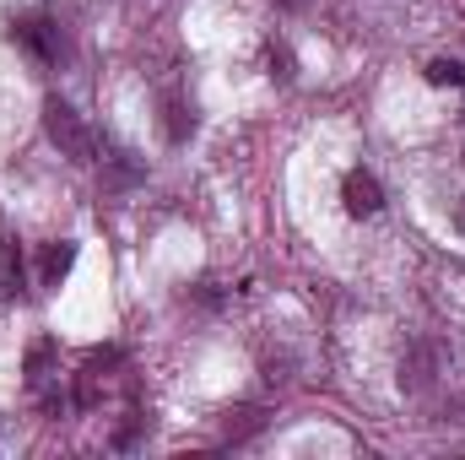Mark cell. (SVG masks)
<instances>
[{
	"label": "cell",
	"mask_w": 465,
	"mask_h": 460,
	"mask_svg": "<svg viewBox=\"0 0 465 460\" xmlns=\"http://www.w3.org/2000/svg\"><path fill=\"white\" fill-rule=\"evenodd\" d=\"M0 276H5V298H22V293H27V276H22V249H16V238L5 244V265H0Z\"/></svg>",
	"instance_id": "obj_6"
},
{
	"label": "cell",
	"mask_w": 465,
	"mask_h": 460,
	"mask_svg": "<svg viewBox=\"0 0 465 460\" xmlns=\"http://www.w3.org/2000/svg\"><path fill=\"white\" fill-rule=\"evenodd\" d=\"M341 206H347V217H357V223L384 212V190H379V179L368 168H351L347 179H341Z\"/></svg>",
	"instance_id": "obj_3"
},
{
	"label": "cell",
	"mask_w": 465,
	"mask_h": 460,
	"mask_svg": "<svg viewBox=\"0 0 465 460\" xmlns=\"http://www.w3.org/2000/svg\"><path fill=\"white\" fill-rule=\"evenodd\" d=\"M104 168H109V185H114V190H130V185L146 174L135 152H109V157H104Z\"/></svg>",
	"instance_id": "obj_5"
},
{
	"label": "cell",
	"mask_w": 465,
	"mask_h": 460,
	"mask_svg": "<svg viewBox=\"0 0 465 460\" xmlns=\"http://www.w3.org/2000/svg\"><path fill=\"white\" fill-rule=\"evenodd\" d=\"M76 265V244L71 238H60V244H49V255H44V287H60V276Z\"/></svg>",
	"instance_id": "obj_4"
},
{
	"label": "cell",
	"mask_w": 465,
	"mask_h": 460,
	"mask_svg": "<svg viewBox=\"0 0 465 460\" xmlns=\"http://www.w3.org/2000/svg\"><path fill=\"white\" fill-rule=\"evenodd\" d=\"M195 130V109H184V104H168V141H184Z\"/></svg>",
	"instance_id": "obj_8"
},
{
	"label": "cell",
	"mask_w": 465,
	"mask_h": 460,
	"mask_svg": "<svg viewBox=\"0 0 465 460\" xmlns=\"http://www.w3.org/2000/svg\"><path fill=\"white\" fill-rule=\"evenodd\" d=\"M44 130H49V141L60 146V157H71V163H104V141L87 130V119L76 115L60 93L44 98Z\"/></svg>",
	"instance_id": "obj_1"
},
{
	"label": "cell",
	"mask_w": 465,
	"mask_h": 460,
	"mask_svg": "<svg viewBox=\"0 0 465 460\" xmlns=\"http://www.w3.org/2000/svg\"><path fill=\"white\" fill-rule=\"evenodd\" d=\"M11 44H22L38 65H60L65 55H71V38H65V27L49 16V11H22V16H11Z\"/></svg>",
	"instance_id": "obj_2"
},
{
	"label": "cell",
	"mask_w": 465,
	"mask_h": 460,
	"mask_svg": "<svg viewBox=\"0 0 465 460\" xmlns=\"http://www.w3.org/2000/svg\"><path fill=\"white\" fill-rule=\"evenodd\" d=\"M460 228H465V223H460Z\"/></svg>",
	"instance_id": "obj_10"
},
{
	"label": "cell",
	"mask_w": 465,
	"mask_h": 460,
	"mask_svg": "<svg viewBox=\"0 0 465 460\" xmlns=\"http://www.w3.org/2000/svg\"><path fill=\"white\" fill-rule=\"evenodd\" d=\"M276 5H282V11H303V0H276Z\"/></svg>",
	"instance_id": "obj_9"
},
{
	"label": "cell",
	"mask_w": 465,
	"mask_h": 460,
	"mask_svg": "<svg viewBox=\"0 0 465 460\" xmlns=\"http://www.w3.org/2000/svg\"><path fill=\"white\" fill-rule=\"evenodd\" d=\"M428 82L433 87H465V60H433L428 65Z\"/></svg>",
	"instance_id": "obj_7"
}]
</instances>
